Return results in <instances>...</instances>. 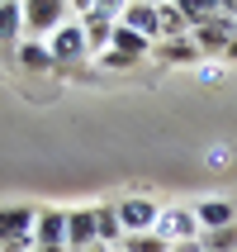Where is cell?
<instances>
[{"label":"cell","instance_id":"6da1fadb","mask_svg":"<svg viewBox=\"0 0 237 252\" xmlns=\"http://www.w3.org/2000/svg\"><path fill=\"white\" fill-rule=\"evenodd\" d=\"M76 14H81V29H85V48L95 57L109 53L114 24H119V5H109V0H85V5H76Z\"/></svg>","mask_w":237,"mask_h":252},{"label":"cell","instance_id":"7a4b0ae2","mask_svg":"<svg viewBox=\"0 0 237 252\" xmlns=\"http://www.w3.org/2000/svg\"><path fill=\"white\" fill-rule=\"evenodd\" d=\"M157 238L166 243V248H181V243H199V219L190 205H171V210H161V219H157L152 228Z\"/></svg>","mask_w":237,"mask_h":252},{"label":"cell","instance_id":"3957f363","mask_svg":"<svg viewBox=\"0 0 237 252\" xmlns=\"http://www.w3.org/2000/svg\"><path fill=\"white\" fill-rule=\"evenodd\" d=\"M119 224H124V238H138V233H152L157 228V219H161V205L157 200H147V195H124L119 205Z\"/></svg>","mask_w":237,"mask_h":252},{"label":"cell","instance_id":"277c9868","mask_svg":"<svg viewBox=\"0 0 237 252\" xmlns=\"http://www.w3.org/2000/svg\"><path fill=\"white\" fill-rule=\"evenodd\" d=\"M67 14H71L67 0H24V33H48L53 38L67 24Z\"/></svg>","mask_w":237,"mask_h":252},{"label":"cell","instance_id":"5b68a950","mask_svg":"<svg viewBox=\"0 0 237 252\" xmlns=\"http://www.w3.org/2000/svg\"><path fill=\"white\" fill-rule=\"evenodd\" d=\"M119 24L124 29H133V33H142V38H161V14H157V5L152 0H133V5H124L119 10Z\"/></svg>","mask_w":237,"mask_h":252},{"label":"cell","instance_id":"8992f818","mask_svg":"<svg viewBox=\"0 0 237 252\" xmlns=\"http://www.w3.org/2000/svg\"><path fill=\"white\" fill-rule=\"evenodd\" d=\"M48 53H53V62H81V57H90V48H85V29L81 24H62L48 38Z\"/></svg>","mask_w":237,"mask_h":252},{"label":"cell","instance_id":"52a82bcc","mask_svg":"<svg viewBox=\"0 0 237 252\" xmlns=\"http://www.w3.org/2000/svg\"><path fill=\"white\" fill-rule=\"evenodd\" d=\"M190 210H195V219H199V233H218V228L237 224V205L233 200H218V195L199 200V205H190Z\"/></svg>","mask_w":237,"mask_h":252},{"label":"cell","instance_id":"ba28073f","mask_svg":"<svg viewBox=\"0 0 237 252\" xmlns=\"http://www.w3.org/2000/svg\"><path fill=\"white\" fill-rule=\"evenodd\" d=\"M233 33H237V24H233V19H213V24H199L190 38H195L199 57H204V53L223 57V53H228V43H233Z\"/></svg>","mask_w":237,"mask_h":252},{"label":"cell","instance_id":"9c48e42d","mask_svg":"<svg viewBox=\"0 0 237 252\" xmlns=\"http://www.w3.org/2000/svg\"><path fill=\"white\" fill-rule=\"evenodd\" d=\"M33 243H38V248H67V210H38V219H33Z\"/></svg>","mask_w":237,"mask_h":252},{"label":"cell","instance_id":"30bf717a","mask_svg":"<svg viewBox=\"0 0 237 252\" xmlns=\"http://www.w3.org/2000/svg\"><path fill=\"white\" fill-rule=\"evenodd\" d=\"M95 243V210H67V252Z\"/></svg>","mask_w":237,"mask_h":252},{"label":"cell","instance_id":"8fae6325","mask_svg":"<svg viewBox=\"0 0 237 252\" xmlns=\"http://www.w3.org/2000/svg\"><path fill=\"white\" fill-rule=\"evenodd\" d=\"M119 57H128V62H142V57L152 53L157 43L152 38H142V33H133V29H124V24H114V43H109Z\"/></svg>","mask_w":237,"mask_h":252},{"label":"cell","instance_id":"7c38bea8","mask_svg":"<svg viewBox=\"0 0 237 252\" xmlns=\"http://www.w3.org/2000/svg\"><path fill=\"white\" fill-rule=\"evenodd\" d=\"M95 243L100 248H119L124 243V224H119L114 205H95Z\"/></svg>","mask_w":237,"mask_h":252},{"label":"cell","instance_id":"4fadbf2b","mask_svg":"<svg viewBox=\"0 0 237 252\" xmlns=\"http://www.w3.org/2000/svg\"><path fill=\"white\" fill-rule=\"evenodd\" d=\"M157 14H161V38H190V19H185V5L166 0V5H157ZM161 38H157V43H161Z\"/></svg>","mask_w":237,"mask_h":252},{"label":"cell","instance_id":"5bb4252c","mask_svg":"<svg viewBox=\"0 0 237 252\" xmlns=\"http://www.w3.org/2000/svg\"><path fill=\"white\" fill-rule=\"evenodd\" d=\"M161 62H199V48H195V38H161L152 48Z\"/></svg>","mask_w":237,"mask_h":252},{"label":"cell","instance_id":"9a60e30c","mask_svg":"<svg viewBox=\"0 0 237 252\" xmlns=\"http://www.w3.org/2000/svg\"><path fill=\"white\" fill-rule=\"evenodd\" d=\"M24 33V5L19 0H5L0 5V43H14Z\"/></svg>","mask_w":237,"mask_h":252},{"label":"cell","instance_id":"2e32d148","mask_svg":"<svg viewBox=\"0 0 237 252\" xmlns=\"http://www.w3.org/2000/svg\"><path fill=\"white\" fill-rule=\"evenodd\" d=\"M19 67H24V71H48V67H53V53H48V43H38V38L19 43Z\"/></svg>","mask_w":237,"mask_h":252},{"label":"cell","instance_id":"e0dca14e","mask_svg":"<svg viewBox=\"0 0 237 252\" xmlns=\"http://www.w3.org/2000/svg\"><path fill=\"white\" fill-rule=\"evenodd\" d=\"M199 248L204 252H237V224L218 228V233H199Z\"/></svg>","mask_w":237,"mask_h":252},{"label":"cell","instance_id":"ac0fdd59","mask_svg":"<svg viewBox=\"0 0 237 252\" xmlns=\"http://www.w3.org/2000/svg\"><path fill=\"white\" fill-rule=\"evenodd\" d=\"M124 252H171L157 233H138V238H124Z\"/></svg>","mask_w":237,"mask_h":252},{"label":"cell","instance_id":"d6986e66","mask_svg":"<svg viewBox=\"0 0 237 252\" xmlns=\"http://www.w3.org/2000/svg\"><path fill=\"white\" fill-rule=\"evenodd\" d=\"M100 67H109V71H124V67H138V62H128V57H119L109 48V53H100Z\"/></svg>","mask_w":237,"mask_h":252},{"label":"cell","instance_id":"ffe728a7","mask_svg":"<svg viewBox=\"0 0 237 252\" xmlns=\"http://www.w3.org/2000/svg\"><path fill=\"white\" fill-rule=\"evenodd\" d=\"M228 157H233L228 148H213V153H209V167H228Z\"/></svg>","mask_w":237,"mask_h":252},{"label":"cell","instance_id":"44dd1931","mask_svg":"<svg viewBox=\"0 0 237 252\" xmlns=\"http://www.w3.org/2000/svg\"><path fill=\"white\" fill-rule=\"evenodd\" d=\"M223 57H228V62H237V33H233V43H228V53H223Z\"/></svg>","mask_w":237,"mask_h":252},{"label":"cell","instance_id":"7402d4cb","mask_svg":"<svg viewBox=\"0 0 237 252\" xmlns=\"http://www.w3.org/2000/svg\"><path fill=\"white\" fill-rule=\"evenodd\" d=\"M81 252H109V248H100V243H90V248H81Z\"/></svg>","mask_w":237,"mask_h":252},{"label":"cell","instance_id":"603a6c76","mask_svg":"<svg viewBox=\"0 0 237 252\" xmlns=\"http://www.w3.org/2000/svg\"><path fill=\"white\" fill-rule=\"evenodd\" d=\"M109 252H124V243H119V248H109Z\"/></svg>","mask_w":237,"mask_h":252},{"label":"cell","instance_id":"cb8c5ba5","mask_svg":"<svg viewBox=\"0 0 237 252\" xmlns=\"http://www.w3.org/2000/svg\"><path fill=\"white\" fill-rule=\"evenodd\" d=\"M233 24H237V14H233Z\"/></svg>","mask_w":237,"mask_h":252}]
</instances>
